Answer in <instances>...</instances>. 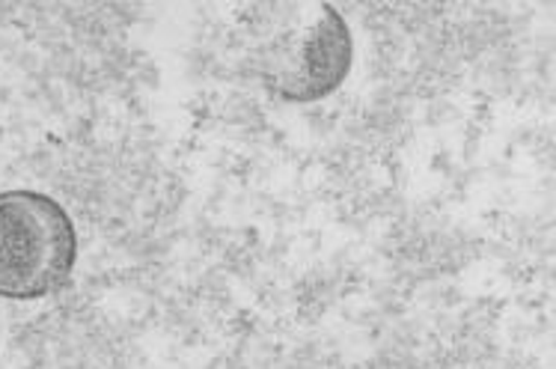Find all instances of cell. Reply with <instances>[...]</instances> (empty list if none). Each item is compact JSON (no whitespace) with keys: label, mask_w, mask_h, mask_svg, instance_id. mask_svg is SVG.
<instances>
[{"label":"cell","mask_w":556,"mask_h":369,"mask_svg":"<svg viewBox=\"0 0 556 369\" xmlns=\"http://www.w3.org/2000/svg\"><path fill=\"white\" fill-rule=\"evenodd\" d=\"M78 256L72 218L51 196L0 194V295L42 298L68 280Z\"/></svg>","instance_id":"cell-1"},{"label":"cell","mask_w":556,"mask_h":369,"mask_svg":"<svg viewBox=\"0 0 556 369\" xmlns=\"http://www.w3.org/2000/svg\"><path fill=\"white\" fill-rule=\"evenodd\" d=\"M352 58V34L340 12L330 3H309L262 51V78L286 102H318L340 90Z\"/></svg>","instance_id":"cell-2"}]
</instances>
